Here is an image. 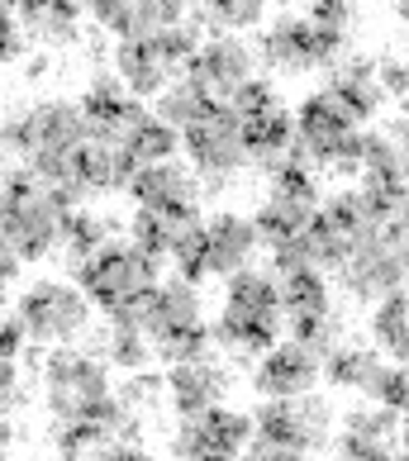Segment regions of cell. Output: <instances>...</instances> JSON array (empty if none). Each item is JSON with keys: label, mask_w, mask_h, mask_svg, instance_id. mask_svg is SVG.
Masks as SVG:
<instances>
[{"label": "cell", "mask_w": 409, "mask_h": 461, "mask_svg": "<svg viewBox=\"0 0 409 461\" xmlns=\"http://www.w3.org/2000/svg\"><path fill=\"white\" fill-rule=\"evenodd\" d=\"M286 314H281V295H277V276L258 267H243L229 276L224 290V310L214 323V343L224 348L233 362H252L262 357L271 343H281Z\"/></svg>", "instance_id": "6da1fadb"}, {"label": "cell", "mask_w": 409, "mask_h": 461, "mask_svg": "<svg viewBox=\"0 0 409 461\" xmlns=\"http://www.w3.org/2000/svg\"><path fill=\"white\" fill-rule=\"evenodd\" d=\"M333 438V404L304 390L295 400H262L252 409V456H304L329 447Z\"/></svg>", "instance_id": "7a4b0ae2"}, {"label": "cell", "mask_w": 409, "mask_h": 461, "mask_svg": "<svg viewBox=\"0 0 409 461\" xmlns=\"http://www.w3.org/2000/svg\"><path fill=\"white\" fill-rule=\"evenodd\" d=\"M39 375H43V404L53 423H72V419H91L105 404L110 390V371L105 357H91L86 348H43L39 352Z\"/></svg>", "instance_id": "3957f363"}, {"label": "cell", "mask_w": 409, "mask_h": 461, "mask_svg": "<svg viewBox=\"0 0 409 461\" xmlns=\"http://www.w3.org/2000/svg\"><path fill=\"white\" fill-rule=\"evenodd\" d=\"M72 281L91 295L95 310H114L139 290H158L162 281V258H152L148 248H139L133 238H110L100 252L72 262Z\"/></svg>", "instance_id": "277c9868"}, {"label": "cell", "mask_w": 409, "mask_h": 461, "mask_svg": "<svg viewBox=\"0 0 409 461\" xmlns=\"http://www.w3.org/2000/svg\"><path fill=\"white\" fill-rule=\"evenodd\" d=\"M91 295L77 281H33L20 300H14V319L24 323L33 348H67L81 343V333L91 329Z\"/></svg>", "instance_id": "5b68a950"}, {"label": "cell", "mask_w": 409, "mask_h": 461, "mask_svg": "<svg viewBox=\"0 0 409 461\" xmlns=\"http://www.w3.org/2000/svg\"><path fill=\"white\" fill-rule=\"evenodd\" d=\"M181 143L191 152V167L200 176H243L252 167V148H248V124L229 100H214L195 124L181 129Z\"/></svg>", "instance_id": "8992f818"}, {"label": "cell", "mask_w": 409, "mask_h": 461, "mask_svg": "<svg viewBox=\"0 0 409 461\" xmlns=\"http://www.w3.org/2000/svg\"><path fill=\"white\" fill-rule=\"evenodd\" d=\"M258 67H262V58L248 39H238V33H214V39H204L195 48V58L186 62V77H191L210 100H229L243 81L258 77Z\"/></svg>", "instance_id": "52a82bcc"}, {"label": "cell", "mask_w": 409, "mask_h": 461, "mask_svg": "<svg viewBox=\"0 0 409 461\" xmlns=\"http://www.w3.org/2000/svg\"><path fill=\"white\" fill-rule=\"evenodd\" d=\"M248 438H252V414L229 409L219 400L210 409H200V414L177 419L172 452L177 456H233V452L248 447Z\"/></svg>", "instance_id": "ba28073f"}, {"label": "cell", "mask_w": 409, "mask_h": 461, "mask_svg": "<svg viewBox=\"0 0 409 461\" xmlns=\"http://www.w3.org/2000/svg\"><path fill=\"white\" fill-rule=\"evenodd\" d=\"M319 385V357L304 348V343H271L262 352L258 371H252V390L262 400H295L304 390Z\"/></svg>", "instance_id": "9c48e42d"}, {"label": "cell", "mask_w": 409, "mask_h": 461, "mask_svg": "<svg viewBox=\"0 0 409 461\" xmlns=\"http://www.w3.org/2000/svg\"><path fill=\"white\" fill-rule=\"evenodd\" d=\"M262 238H258V224L233 210H219L204 219V262H210V276H233V271L252 267L258 258Z\"/></svg>", "instance_id": "30bf717a"}, {"label": "cell", "mask_w": 409, "mask_h": 461, "mask_svg": "<svg viewBox=\"0 0 409 461\" xmlns=\"http://www.w3.org/2000/svg\"><path fill=\"white\" fill-rule=\"evenodd\" d=\"M229 395V366H219L214 357H195V362H177L167 371V404L172 414H200Z\"/></svg>", "instance_id": "8fae6325"}, {"label": "cell", "mask_w": 409, "mask_h": 461, "mask_svg": "<svg viewBox=\"0 0 409 461\" xmlns=\"http://www.w3.org/2000/svg\"><path fill=\"white\" fill-rule=\"evenodd\" d=\"M133 204H148V210H167V204H195L200 200V172L195 167H186L177 158H167V162H148L133 172L129 181V191Z\"/></svg>", "instance_id": "7c38bea8"}, {"label": "cell", "mask_w": 409, "mask_h": 461, "mask_svg": "<svg viewBox=\"0 0 409 461\" xmlns=\"http://www.w3.org/2000/svg\"><path fill=\"white\" fill-rule=\"evenodd\" d=\"M24 24V39L39 43V48H72L81 39V20H86V10H81V0H20L14 5Z\"/></svg>", "instance_id": "4fadbf2b"}, {"label": "cell", "mask_w": 409, "mask_h": 461, "mask_svg": "<svg viewBox=\"0 0 409 461\" xmlns=\"http://www.w3.org/2000/svg\"><path fill=\"white\" fill-rule=\"evenodd\" d=\"M195 229H204L195 204H167V210H148V204H139L133 219H129V238L139 248H148L152 258H172V248L181 243V238H191Z\"/></svg>", "instance_id": "5bb4252c"}, {"label": "cell", "mask_w": 409, "mask_h": 461, "mask_svg": "<svg viewBox=\"0 0 409 461\" xmlns=\"http://www.w3.org/2000/svg\"><path fill=\"white\" fill-rule=\"evenodd\" d=\"M395 433H400V414L386 404H371V409H352L343 419V433H338V452L343 456H367V461H381L395 447Z\"/></svg>", "instance_id": "9a60e30c"}, {"label": "cell", "mask_w": 409, "mask_h": 461, "mask_svg": "<svg viewBox=\"0 0 409 461\" xmlns=\"http://www.w3.org/2000/svg\"><path fill=\"white\" fill-rule=\"evenodd\" d=\"M329 86L352 105L357 124L371 119V114H381V105H386V91H381V77H377V58H367V53H343L329 67Z\"/></svg>", "instance_id": "2e32d148"}, {"label": "cell", "mask_w": 409, "mask_h": 461, "mask_svg": "<svg viewBox=\"0 0 409 461\" xmlns=\"http://www.w3.org/2000/svg\"><path fill=\"white\" fill-rule=\"evenodd\" d=\"M310 39H314V24L304 20V14H281V20L258 39V58L271 72H314Z\"/></svg>", "instance_id": "e0dca14e"}, {"label": "cell", "mask_w": 409, "mask_h": 461, "mask_svg": "<svg viewBox=\"0 0 409 461\" xmlns=\"http://www.w3.org/2000/svg\"><path fill=\"white\" fill-rule=\"evenodd\" d=\"M186 72V67H181ZM114 77L124 81L129 95L139 100H158L167 91V81L177 77V67H167L158 53H152V43H114Z\"/></svg>", "instance_id": "ac0fdd59"}, {"label": "cell", "mask_w": 409, "mask_h": 461, "mask_svg": "<svg viewBox=\"0 0 409 461\" xmlns=\"http://www.w3.org/2000/svg\"><path fill=\"white\" fill-rule=\"evenodd\" d=\"M381 366H386L381 348H357V343H348V338H343V343H338V348L319 362V375H323L333 390H357V395H367Z\"/></svg>", "instance_id": "d6986e66"}, {"label": "cell", "mask_w": 409, "mask_h": 461, "mask_svg": "<svg viewBox=\"0 0 409 461\" xmlns=\"http://www.w3.org/2000/svg\"><path fill=\"white\" fill-rule=\"evenodd\" d=\"M200 323H204V310H200V290H195V281H186V276L158 281V314H152L148 338L181 333V329H200Z\"/></svg>", "instance_id": "ffe728a7"}, {"label": "cell", "mask_w": 409, "mask_h": 461, "mask_svg": "<svg viewBox=\"0 0 409 461\" xmlns=\"http://www.w3.org/2000/svg\"><path fill=\"white\" fill-rule=\"evenodd\" d=\"M319 204L323 200H291V195H267L258 204V214H252V224H258V238L267 248H277L286 243V238H295L314 224V214H319Z\"/></svg>", "instance_id": "44dd1931"}, {"label": "cell", "mask_w": 409, "mask_h": 461, "mask_svg": "<svg viewBox=\"0 0 409 461\" xmlns=\"http://www.w3.org/2000/svg\"><path fill=\"white\" fill-rule=\"evenodd\" d=\"M267 14V0H195L191 5V24L200 29V39L214 33H248L258 29Z\"/></svg>", "instance_id": "7402d4cb"}, {"label": "cell", "mask_w": 409, "mask_h": 461, "mask_svg": "<svg viewBox=\"0 0 409 461\" xmlns=\"http://www.w3.org/2000/svg\"><path fill=\"white\" fill-rule=\"evenodd\" d=\"M371 343H377L390 362H409V295L390 290L371 310Z\"/></svg>", "instance_id": "603a6c76"}, {"label": "cell", "mask_w": 409, "mask_h": 461, "mask_svg": "<svg viewBox=\"0 0 409 461\" xmlns=\"http://www.w3.org/2000/svg\"><path fill=\"white\" fill-rule=\"evenodd\" d=\"M114 219L91 210V204H77V210H67V229H62V258L67 262H81L91 258V252H100L114 238Z\"/></svg>", "instance_id": "cb8c5ba5"}, {"label": "cell", "mask_w": 409, "mask_h": 461, "mask_svg": "<svg viewBox=\"0 0 409 461\" xmlns=\"http://www.w3.org/2000/svg\"><path fill=\"white\" fill-rule=\"evenodd\" d=\"M277 295H281L286 319H304V314H319L333 304L323 271H291V276H277Z\"/></svg>", "instance_id": "d4e9b609"}, {"label": "cell", "mask_w": 409, "mask_h": 461, "mask_svg": "<svg viewBox=\"0 0 409 461\" xmlns=\"http://www.w3.org/2000/svg\"><path fill=\"white\" fill-rule=\"evenodd\" d=\"M210 105H214V100L204 95V91L195 86V81L186 77V72H177L172 81H167V91L158 95V110H152V114L167 119L172 129H186V124H195V119H200L204 110H210Z\"/></svg>", "instance_id": "484cf974"}, {"label": "cell", "mask_w": 409, "mask_h": 461, "mask_svg": "<svg viewBox=\"0 0 409 461\" xmlns=\"http://www.w3.org/2000/svg\"><path fill=\"white\" fill-rule=\"evenodd\" d=\"M248 124V148H252V158H262V152H286L295 143V114L286 110V105H271L267 114L258 119H243Z\"/></svg>", "instance_id": "4316f807"}, {"label": "cell", "mask_w": 409, "mask_h": 461, "mask_svg": "<svg viewBox=\"0 0 409 461\" xmlns=\"http://www.w3.org/2000/svg\"><path fill=\"white\" fill-rule=\"evenodd\" d=\"M119 404L129 409V414H139L143 423L148 419H158L162 409H167V375H152L148 366L143 371H129V381L114 390Z\"/></svg>", "instance_id": "83f0119b"}, {"label": "cell", "mask_w": 409, "mask_h": 461, "mask_svg": "<svg viewBox=\"0 0 409 461\" xmlns=\"http://www.w3.org/2000/svg\"><path fill=\"white\" fill-rule=\"evenodd\" d=\"M291 271H329L314 229H304V233H295V238H286V243L271 248V276H291Z\"/></svg>", "instance_id": "f1b7e54d"}, {"label": "cell", "mask_w": 409, "mask_h": 461, "mask_svg": "<svg viewBox=\"0 0 409 461\" xmlns=\"http://www.w3.org/2000/svg\"><path fill=\"white\" fill-rule=\"evenodd\" d=\"M177 148H181V129H172L167 119H143L139 129H133V139H129V152L139 158V167L148 162H167V158H177Z\"/></svg>", "instance_id": "f546056e"}, {"label": "cell", "mask_w": 409, "mask_h": 461, "mask_svg": "<svg viewBox=\"0 0 409 461\" xmlns=\"http://www.w3.org/2000/svg\"><path fill=\"white\" fill-rule=\"evenodd\" d=\"M162 29V10L158 0H119V20H114V39L119 43H143Z\"/></svg>", "instance_id": "4dcf8cb0"}, {"label": "cell", "mask_w": 409, "mask_h": 461, "mask_svg": "<svg viewBox=\"0 0 409 461\" xmlns=\"http://www.w3.org/2000/svg\"><path fill=\"white\" fill-rule=\"evenodd\" d=\"M105 362L119 366V371H143L152 362V343L143 329H119L110 323V343H105Z\"/></svg>", "instance_id": "1f68e13d"}, {"label": "cell", "mask_w": 409, "mask_h": 461, "mask_svg": "<svg viewBox=\"0 0 409 461\" xmlns=\"http://www.w3.org/2000/svg\"><path fill=\"white\" fill-rule=\"evenodd\" d=\"M214 348V333L204 329H181V333H162V338H152V352L162 357L167 366H177V362H195V357H210Z\"/></svg>", "instance_id": "d6a6232c"}, {"label": "cell", "mask_w": 409, "mask_h": 461, "mask_svg": "<svg viewBox=\"0 0 409 461\" xmlns=\"http://www.w3.org/2000/svg\"><path fill=\"white\" fill-rule=\"evenodd\" d=\"M367 400L395 409V414H404V409H409V362H386V366L377 371V381H371Z\"/></svg>", "instance_id": "836d02e7"}, {"label": "cell", "mask_w": 409, "mask_h": 461, "mask_svg": "<svg viewBox=\"0 0 409 461\" xmlns=\"http://www.w3.org/2000/svg\"><path fill=\"white\" fill-rule=\"evenodd\" d=\"M229 105L243 114V119H258V114H267L271 105H281V100H277V86H271L267 77H252V81H243V86L229 95Z\"/></svg>", "instance_id": "e575fe53"}, {"label": "cell", "mask_w": 409, "mask_h": 461, "mask_svg": "<svg viewBox=\"0 0 409 461\" xmlns=\"http://www.w3.org/2000/svg\"><path fill=\"white\" fill-rule=\"evenodd\" d=\"M152 314H158V290H139V295H129L124 304H114V310L105 314L110 323H119V329H152Z\"/></svg>", "instance_id": "d590c367"}, {"label": "cell", "mask_w": 409, "mask_h": 461, "mask_svg": "<svg viewBox=\"0 0 409 461\" xmlns=\"http://www.w3.org/2000/svg\"><path fill=\"white\" fill-rule=\"evenodd\" d=\"M24 404H29V390H24L20 362H14V357H0V414L14 419Z\"/></svg>", "instance_id": "8d00e7d4"}, {"label": "cell", "mask_w": 409, "mask_h": 461, "mask_svg": "<svg viewBox=\"0 0 409 461\" xmlns=\"http://www.w3.org/2000/svg\"><path fill=\"white\" fill-rule=\"evenodd\" d=\"M348 53V29H319L314 24V39H310V62L314 72H329V67Z\"/></svg>", "instance_id": "74e56055"}, {"label": "cell", "mask_w": 409, "mask_h": 461, "mask_svg": "<svg viewBox=\"0 0 409 461\" xmlns=\"http://www.w3.org/2000/svg\"><path fill=\"white\" fill-rule=\"evenodd\" d=\"M304 20L319 24V29H352L357 5L352 0H310V14H304Z\"/></svg>", "instance_id": "f35d334b"}, {"label": "cell", "mask_w": 409, "mask_h": 461, "mask_svg": "<svg viewBox=\"0 0 409 461\" xmlns=\"http://www.w3.org/2000/svg\"><path fill=\"white\" fill-rule=\"evenodd\" d=\"M24 24H20V14L14 10H0V67H14L24 58Z\"/></svg>", "instance_id": "ab89813d"}, {"label": "cell", "mask_w": 409, "mask_h": 461, "mask_svg": "<svg viewBox=\"0 0 409 461\" xmlns=\"http://www.w3.org/2000/svg\"><path fill=\"white\" fill-rule=\"evenodd\" d=\"M377 77H381V91L386 95H409V58H395V53H386L377 58Z\"/></svg>", "instance_id": "60d3db41"}, {"label": "cell", "mask_w": 409, "mask_h": 461, "mask_svg": "<svg viewBox=\"0 0 409 461\" xmlns=\"http://www.w3.org/2000/svg\"><path fill=\"white\" fill-rule=\"evenodd\" d=\"M29 348V333L14 314H0V357H20Z\"/></svg>", "instance_id": "b9f144b4"}, {"label": "cell", "mask_w": 409, "mask_h": 461, "mask_svg": "<svg viewBox=\"0 0 409 461\" xmlns=\"http://www.w3.org/2000/svg\"><path fill=\"white\" fill-rule=\"evenodd\" d=\"M24 271V258H20V248L10 243V238H0V290H5L14 276Z\"/></svg>", "instance_id": "7bdbcfd3"}, {"label": "cell", "mask_w": 409, "mask_h": 461, "mask_svg": "<svg viewBox=\"0 0 409 461\" xmlns=\"http://www.w3.org/2000/svg\"><path fill=\"white\" fill-rule=\"evenodd\" d=\"M14 438H20V433H14V423H10L5 414H0V456H5V452L14 447Z\"/></svg>", "instance_id": "ee69618b"}, {"label": "cell", "mask_w": 409, "mask_h": 461, "mask_svg": "<svg viewBox=\"0 0 409 461\" xmlns=\"http://www.w3.org/2000/svg\"><path fill=\"white\" fill-rule=\"evenodd\" d=\"M395 438H400V452L409 456V409H404V414H400V433H395Z\"/></svg>", "instance_id": "f6af8a7d"}, {"label": "cell", "mask_w": 409, "mask_h": 461, "mask_svg": "<svg viewBox=\"0 0 409 461\" xmlns=\"http://www.w3.org/2000/svg\"><path fill=\"white\" fill-rule=\"evenodd\" d=\"M395 219H400V224L409 229V195H404V204H400V214H395Z\"/></svg>", "instance_id": "bcb514c9"}, {"label": "cell", "mask_w": 409, "mask_h": 461, "mask_svg": "<svg viewBox=\"0 0 409 461\" xmlns=\"http://www.w3.org/2000/svg\"><path fill=\"white\" fill-rule=\"evenodd\" d=\"M400 119H404V124H409V95H400Z\"/></svg>", "instance_id": "7dc6e473"}]
</instances>
